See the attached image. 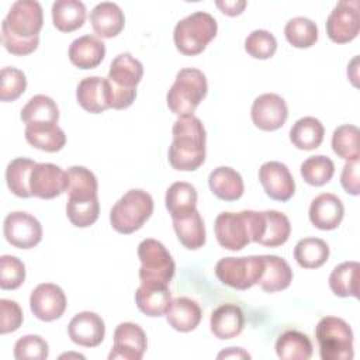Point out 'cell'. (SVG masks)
<instances>
[{"label":"cell","instance_id":"cell-20","mask_svg":"<svg viewBox=\"0 0 360 360\" xmlns=\"http://www.w3.org/2000/svg\"><path fill=\"white\" fill-rule=\"evenodd\" d=\"M345 215L342 200L332 193H322L316 195L309 205L311 224L322 231L336 229Z\"/></svg>","mask_w":360,"mask_h":360},{"label":"cell","instance_id":"cell-26","mask_svg":"<svg viewBox=\"0 0 360 360\" xmlns=\"http://www.w3.org/2000/svg\"><path fill=\"white\" fill-rule=\"evenodd\" d=\"M167 323L179 332H191L201 322L200 305L188 297H177L170 301L166 311Z\"/></svg>","mask_w":360,"mask_h":360},{"label":"cell","instance_id":"cell-42","mask_svg":"<svg viewBox=\"0 0 360 360\" xmlns=\"http://www.w3.org/2000/svg\"><path fill=\"white\" fill-rule=\"evenodd\" d=\"M287 41L295 48H309L318 39V27L308 17H294L284 27Z\"/></svg>","mask_w":360,"mask_h":360},{"label":"cell","instance_id":"cell-25","mask_svg":"<svg viewBox=\"0 0 360 360\" xmlns=\"http://www.w3.org/2000/svg\"><path fill=\"white\" fill-rule=\"evenodd\" d=\"M263 271L257 281L266 292H277L285 290L292 281V270L285 259L276 255H262Z\"/></svg>","mask_w":360,"mask_h":360},{"label":"cell","instance_id":"cell-16","mask_svg":"<svg viewBox=\"0 0 360 360\" xmlns=\"http://www.w3.org/2000/svg\"><path fill=\"white\" fill-rule=\"evenodd\" d=\"M250 117L253 124L262 131H276L284 125L288 117L285 100L276 93H264L255 98Z\"/></svg>","mask_w":360,"mask_h":360},{"label":"cell","instance_id":"cell-15","mask_svg":"<svg viewBox=\"0 0 360 360\" xmlns=\"http://www.w3.org/2000/svg\"><path fill=\"white\" fill-rule=\"evenodd\" d=\"M148 339L143 329L134 322H121L114 330L110 360H141L146 352Z\"/></svg>","mask_w":360,"mask_h":360},{"label":"cell","instance_id":"cell-46","mask_svg":"<svg viewBox=\"0 0 360 360\" xmlns=\"http://www.w3.org/2000/svg\"><path fill=\"white\" fill-rule=\"evenodd\" d=\"M25 280V264L15 256L3 255L0 257V287L15 290Z\"/></svg>","mask_w":360,"mask_h":360},{"label":"cell","instance_id":"cell-47","mask_svg":"<svg viewBox=\"0 0 360 360\" xmlns=\"http://www.w3.org/2000/svg\"><path fill=\"white\" fill-rule=\"evenodd\" d=\"M49 354V346L38 335L21 336L14 345V357L17 360H45Z\"/></svg>","mask_w":360,"mask_h":360},{"label":"cell","instance_id":"cell-17","mask_svg":"<svg viewBox=\"0 0 360 360\" xmlns=\"http://www.w3.org/2000/svg\"><path fill=\"white\" fill-rule=\"evenodd\" d=\"M31 312L44 322L59 319L66 309V295L53 283L38 284L30 295Z\"/></svg>","mask_w":360,"mask_h":360},{"label":"cell","instance_id":"cell-29","mask_svg":"<svg viewBox=\"0 0 360 360\" xmlns=\"http://www.w3.org/2000/svg\"><path fill=\"white\" fill-rule=\"evenodd\" d=\"M165 204L172 219L186 218L197 210V190L187 181H176L169 186Z\"/></svg>","mask_w":360,"mask_h":360},{"label":"cell","instance_id":"cell-35","mask_svg":"<svg viewBox=\"0 0 360 360\" xmlns=\"http://www.w3.org/2000/svg\"><path fill=\"white\" fill-rule=\"evenodd\" d=\"M173 228L179 242L188 250H195L205 243V225L201 214L195 210L186 218L173 219Z\"/></svg>","mask_w":360,"mask_h":360},{"label":"cell","instance_id":"cell-12","mask_svg":"<svg viewBox=\"0 0 360 360\" xmlns=\"http://www.w3.org/2000/svg\"><path fill=\"white\" fill-rule=\"evenodd\" d=\"M360 30V11L357 0L339 1L326 18V34L336 44L353 41Z\"/></svg>","mask_w":360,"mask_h":360},{"label":"cell","instance_id":"cell-49","mask_svg":"<svg viewBox=\"0 0 360 360\" xmlns=\"http://www.w3.org/2000/svg\"><path fill=\"white\" fill-rule=\"evenodd\" d=\"M340 184L347 194L359 195L360 180H359V160L346 162L340 174Z\"/></svg>","mask_w":360,"mask_h":360},{"label":"cell","instance_id":"cell-14","mask_svg":"<svg viewBox=\"0 0 360 360\" xmlns=\"http://www.w3.org/2000/svg\"><path fill=\"white\" fill-rule=\"evenodd\" d=\"M68 172L53 163H37L30 176L31 194L51 200L68 191Z\"/></svg>","mask_w":360,"mask_h":360},{"label":"cell","instance_id":"cell-21","mask_svg":"<svg viewBox=\"0 0 360 360\" xmlns=\"http://www.w3.org/2000/svg\"><path fill=\"white\" fill-rule=\"evenodd\" d=\"M76 100L83 110L100 114L110 108V83L100 76H89L79 82Z\"/></svg>","mask_w":360,"mask_h":360},{"label":"cell","instance_id":"cell-5","mask_svg":"<svg viewBox=\"0 0 360 360\" xmlns=\"http://www.w3.org/2000/svg\"><path fill=\"white\" fill-rule=\"evenodd\" d=\"M217 31V20L210 13L194 11L177 21L173 31V41L180 53L194 56L207 48L215 38Z\"/></svg>","mask_w":360,"mask_h":360},{"label":"cell","instance_id":"cell-28","mask_svg":"<svg viewBox=\"0 0 360 360\" xmlns=\"http://www.w3.org/2000/svg\"><path fill=\"white\" fill-rule=\"evenodd\" d=\"M24 135L30 145L45 152H58L66 143L63 129L55 122L27 124Z\"/></svg>","mask_w":360,"mask_h":360},{"label":"cell","instance_id":"cell-10","mask_svg":"<svg viewBox=\"0 0 360 360\" xmlns=\"http://www.w3.org/2000/svg\"><path fill=\"white\" fill-rule=\"evenodd\" d=\"M214 232L218 243L228 250L238 252L252 242L250 210L240 212L224 211L214 222Z\"/></svg>","mask_w":360,"mask_h":360},{"label":"cell","instance_id":"cell-11","mask_svg":"<svg viewBox=\"0 0 360 360\" xmlns=\"http://www.w3.org/2000/svg\"><path fill=\"white\" fill-rule=\"evenodd\" d=\"M250 217L252 242L269 248H277L288 240L291 233V224L285 214L276 210H250Z\"/></svg>","mask_w":360,"mask_h":360},{"label":"cell","instance_id":"cell-50","mask_svg":"<svg viewBox=\"0 0 360 360\" xmlns=\"http://www.w3.org/2000/svg\"><path fill=\"white\" fill-rule=\"evenodd\" d=\"M217 7L226 15H239L243 8L246 7L245 0H225V1H217Z\"/></svg>","mask_w":360,"mask_h":360},{"label":"cell","instance_id":"cell-7","mask_svg":"<svg viewBox=\"0 0 360 360\" xmlns=\"http://www.w3.org/2000/svg\"><path fill=\"white\" fill-rule=\"evenodd\" d=\"M315 338L319 345V356L322 360L353 359V330L345 319L338 316H323L315 328Z\"/></svg>","mask_w":360,"mask_h":360},{"label":"cell","instance_id":"cell-8","mask_svg":"<svg viewBox=\"0 0 360 360\" xmlns=\"http://www.w3.org/2000/svg\"><path fill=\"white\" fill-rule=\"evenodd\" d=\"M138 257L141 260V284L169 285L174 276L176 264L162 242L152 238L143 239L138 245Z\"/></svg>","mask_w":360,"mask_h":360},{"label":"cell","instance_id":"cell-32","mask_svg":"<svg viewBox=\"0 0 360 360\" xmlns=\"http://www.w3.org/2000/svg\"><path fill=\"white\" fill-rule=\"evenodd\" d=\"M276 354L281 360H308L312 356V343L300 330H285L276 340Z\"/></svg>","mask_w":360,"mask_h":360},{"label":"cell","instance_id":"cell-48","mask_svg":"<svg viewBox=\"0 0 360 360\" xmlns=\"http://www.w3.org/2000/svg\"><path fill=\"white\" fill-rule=\"evenodd\" d=\"M0 314H1V319H0V333L1 335L14 332L21 326L22 319H24L22 309L15 301L1 298L0 300Z\"/></svg>","mask_w":360,"mask_h":360},{"label":"cell","instance_id":"cell-19","mask_svg":"<svg viewBox=\"0 0 360 360\" xmlns=\"http://www.w3.org/2000/svg\"><path fill=\"white\" fill-rule=\"evenodd\" d=\"M68 333L73 343L83 347H96L104 340L105 325L96 312L82 311L70 319Z\"/></svg>","mask_w":360,"mask_h":360},{"label":"cell","instance_id":"cell-39","mask_svg":"<svg viewBox=\"0 0 360 360\" xmlns=\"http://www.w3.org/2000/svg\"><path fill=\"white\" fill-rule=\"evenodd\" d=\"M360 129L352 124L339 125L332 134L333 152L346 162L360 160Z\"/></svg>","mask_w":360,"mask_h":360},{"label":"cell","instance_id":"cell-45","mask_svg":"<svg viewBox=\"0 0 360 360\" xmlns=\"http://www.w3.org/2000/svg\"><path fill=\"white\" fill-rule=\"evenodd\" d=\"M245 51L255 59H269L277 51V39L267 30H255L245 39Z\"/></svg>","mask_w":360,"mask_h":360},{"label":"cell","instance_id":"cell-38","mask_svg":"<svg viewBox=\"0 0 360 360\" xmlns=\"http://www.w3.org/2000/svg\"><path fill=\"white\" fill-rule=\"evenodd\" d=\"M21 120L25 124H38V122H55L59 120V108L53 98L45 94L32 96L27 104L22 107Z\"/></svg>","mask_w":360,"mask_h":360},{"label":"cell","instance_id":"cell-51","mask_svg":"<svg viewBox=\"0 0 360 360\" xmlns=\"http://www.w3.org/2000/svg\"><path fill=\"white\" fill-rule=\"evenodd\" d=\"M217 357L218 359H250V354L245 352L242 347H228L226 350H222Z\"/></svg>","mask_w":360,"mask_h":360},{"label":"cell","instance_id":"cell-30","mask_svg":"<svg viewBox=\"0 0 360 360\" xmlns=\"http://www.w3.org/2000/svg\"><path fill=\"white\" fill-rule=\"evenodd\" d=\"M172 301L169 285L141 284L135 291V304L146 316H162Z\"/></svg>","mask_w":360,"mask_h":360},{"label":"cell","instance_id":"cell-6","mask_svg":"<svg viewBox=\"0 0 360 360\" xmlns=\"http://www.w3.org/2000/svg\"><path fill=\"white\" fill-rule=\"evenodd\" d=\"M153 212V198L141 188L128 190L111 208L110 224L124 235H129L142 228Z\"/></svg>","mask_w":360,"mask_h":360},{"label":"cell","instance_id":"cell-22","mask_svg":"<svg viewBox=\"0 0 360 360\" xmlns=\"http://www.w3.org/2000/svg\"><path fill=\"white\" fill-rule=\"evenodd\" d=\"M90 22L97 37L112 38L124 30L125 15L117 3L101 1L90 11Z\"/></svg>","mask_w":360,"mask_h":360},{"label":"cell","instance_id":"cell-40","mask_svg":"<svg viewBox=\"0 0 360 360\" xmlns=\"http://www.w3.org/2000/svg\"><path fill=\"white\" fill-rule=\"evenodd\" d=\"M68 198H94L97 197V179L94 173L84 166H72L68 169Z\"/></svg>","mask_w":360,"mask_h":360},{"label":"cell","instance_id":"cell-36","mask_svg":"<svg viewBox=\"0 0 360 360\" xmlns=\"http://www.w3.org/2000/svg\"><path fill=\"white\" fill-rule=\"evenodd\" d=\"M37 162L28 158H15L6 167V183L8 190L21 198L31 197L30 176Z\"/></svg>","mask_w":360,"mask_h":360},{"label":"cell","instance_id":"cell-37","mask_svg":"<svg viewBox=\"0 0 360 360\" xmlns=\"http://www.w3.org/2000/svg\"><path fill=\"white\" fill-rule=\"evenodd\" d=\"M329 246L319 238H304L294 248V259L304 269H318L326 263Z\"/></svg>","mask_w":360,"mask_h":360},{"label":"cell","instance_id":"cell-33","mask_svg":"<svg viewBox=\"0 0 360 360\" xmlns=\"http://www.w3.org/2000/svg\"><path fill=\"white\" fill-rule=\"evenodd\" d=\"M53 25L62 32H72L86 21V6L79 0H58L52 4Z\"/></svg>","mask_w":360,"mask_h":360},{"label":"cell","instance_id":"cell-44","mask_svg":"<svg viewBox=\"0 0 360 360\" xmlns=\"http://www.w3.org/2000/svg\"><path fill=\"white\" fill-rule=\"evenodd\" d=\"M27 89L25 73L14 66H6L0 72V100L14 101Z\"/></svg>","mask_w":360,"mask_h":360},{"label":"cell","instance_id":"cell-43","mask_svg":"<svg viewBox=\"0 0 360 360\" xmlns=\"http://www.w3.org/2000/svg\"><path fill=\"white\" fill-rule=\"evenodd\" d=\"M100 214V202L98 197L94 198H68L66 202V215L72 225L77 228L91 226Z\"/></svg>","mask_w":360,"mask_h":360},{"label":"cell","instance_id":"cell-13","mask_svg":"<svg viewBox=\"0 0 360 360\" xmlns=\"http://www.w3.org/2000/svg\"><path fill=\"white\" fill-rule=\"evenodd\" d=\"M6 240L18 249H31L42 239L41 222L25 211L10 212L3 222Z\"/></svg>","mask_w":360,"mask_h":360},{"label":"cell","instance_id":"cell-2","mask_svg":"<svg viewBox=\"0 0 360 360\" xmlns=\"http://www.w3.org/2000/svg\"><path fill=\"white\" fill-rule=\"evenodd\" d=\"M173 141L167 150L169 163L180 172L197 170L205 160V128L195 115L179 117L172 128Z\"/></svg>","mask_w":360,"mask_h":360},{"label":"cell","instance_id":"cell-4","mask_svg":"<svg viewBox=\"0 0 360 360\" xmlns=\"http://www.w3.org/2000/svg\"><path fill=\"white\" fill-rule=\"evenodd\" d=\"M208 83L205 75L195 68H183L166 94L169 110L179 115H193L198 104L207 96Z\"/></svg>","mask_w":360,"mask_h":360},{"label":"cell","instance_id":"cell-3","mask_svg":"<svg viewBox=\"0 0 360 360\" xmlns=\"http://www.w3.org/2000/svg\"><path fill=\"white\" fill-rule=\"evenodd\" d=\"M143 76L142 63L129 52L117 55L110 65V108H128L136 97V84Z\"/></svg>","mask_w":360,"mask_h":360},{"label":"cell","instance_id":"cell-18","mask_svg":"<svg viewBox=\"0 0 360 360\" xmlns=\"http://www.w3.org/2000/svg\"><path fill=\"white\" fill-rule=\"evenodd\" d=\"M259 181L266 194L276 201H288L295 193V181L290 169L277 160H269L260 166Z\"/></svg>","mask_w":360,"mask_h":360},{"label":"cell","instance_id":"cell-1","mask_svg":"<svg viewBox=\"0 0 360 360\" xmlns=\"http://www.w3.org/2000/svg\"><path fill=\"white\" fill-rule=\"evenodd\" d=\"M44 24L42 7L35 0H17L11 4L1 22L3 46L13 55L32 53L39 44V31Z\"/></svg>","mask_w":360,"mask_h":360},{"label":"cell","instance_id":"cell-34","mask_svg":"<svg viewBox=\"0 0 360 360\" xmlns=\"http://www.w3.org/2000/svg\"><path fill=\"white\" fill-rule=\"evenodd\" d=\"M359 269L360 264L354 260L338 264L329 276V287L338 297L359 298Z\"/></svg>","mask_w":360,"mask_h":360},{"label":"cell","instance_id":"cell-27","mask_svg":"<svg viewBox=\"0 0 360 360\" xmlns=\"http://www.w3.org/2000/svg\"><path fill=\"white\" fill-rule=\"evenodd\" d=\"M208 186L212 194L224 201L239 200L245 190L242 176L229 166L214 169L208 176Z\"/></svg>","mask_w":360,"mask_h":360},{"label":"cell","instance_id":"cell-9","mask_svg":"<svg viewBox=\"0 0 360 360\" xmlns=\"http://www.w3.org/2000/svg\"><path fill=\"white\" fill-rule=\"evenodd\" d=\"M263 271L262 256L222 257L215 264L217 278L235 290H248L257 284Z\"/></svg>","mask_w":360,"mask_h":360},{"label":"cell","instance_id":"cell-24","mask_svg":"<svg viewBox=\"0 0 360 360\" xmlns=\"http://www.w3.org/2000/svg\"><path fill=\"white\" fill-rule=\"evenodd\" d=\"M69 59L79 69H94L105 56V44L90 34L72 41L69 46Z\"/></svg>","mask_w":360,"mask_h":360},{"label":"cell","instance_id":"cell-23","mask_svg":"<svg viewBox=\"0 0 360 360\" xmlns=\"http://www.w3.org/2000/svg\"><path fill=\"white\" fill-rule=\"evenodd\" d=\"M243 326L245 316L236 304H222L217 307L210 318V329L212 335L221 340L239 336Z\"/></svg>","mask_w":360,"mask_h":360},{"label":"cell","instance_id":"cell-31","mask_svg":"<svg viewBox=\"0 0 360 360\" xmlns=\"http://www.w3.org/2000/svg\"><path fill=\"white\" fill-rule=\"evenodd\" d=\"M323 135L325 128L315 117H302L290 128V141L297 149L301 150L316 149L322 143Z\"/></svg>","mask_w":360,"mask_h":360},{"label":"cell","instance_id":"cell-41","mask_svg":"<svg viewBox=\"0 0 360 360\" xmlns=\"http://www.w3.org/2000/svg\"><path fill=\"white\" fill-rule=\"evenodd\" d=\"M300 172L305 183L315 187H321L333 177L335 165L330 158L325 155H315L307 158L301 163Z\"/></svg>","mask_w":360,"mask_h":360}]
</instances>
